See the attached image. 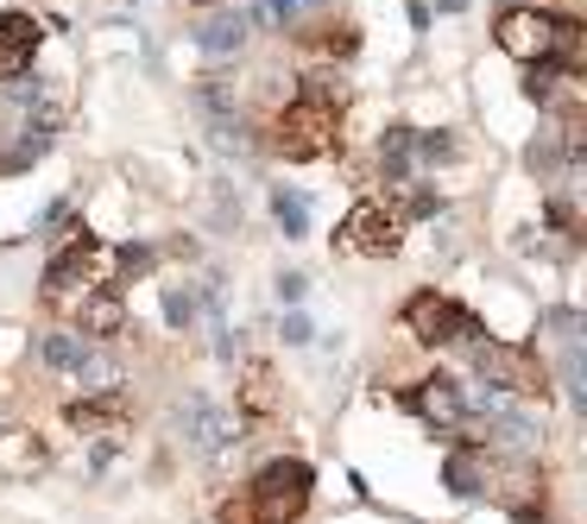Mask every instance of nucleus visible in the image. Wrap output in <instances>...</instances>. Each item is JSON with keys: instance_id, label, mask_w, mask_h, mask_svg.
Masks as SVG:
<instances>
[{"instance_id": "obj_1", "label": "nucleus", "mask_w": 587, "mask_h": 524, "mask_svg": "<svg viewBox=\"0 0 587 524\" xmlns=\"http://www.w3.org/2000/svg\"><path fill=\"white\" fill-rule=\"evenodd\" d=\"M499 45H506L518 64H543V57H556V64H575L582 25L568 20V13H537V7H511L506 20H499Z\"/></svg>"}, {"instance_id": "obj_2", "label": "nucleus", "mask_w": 587, "mask_h": 524, "mask_svg": "<svg viewBox=\"0 0 587 524\" xmlns=\"http://www.w3.org/2000/svg\"><path fill=\"white\" fill-rule=\"evenodd\" d=\"M108 266H114V253L102 247V241H89V234H77L70 247L52 259V272H45V310H57V316H70L95 285H108Z\"/></svg>"}, {"instance_id": "obj_3", "label": "nucleus", "mask_w": 587, "mask_h": 524, "mask_svg": "<svg viewBox=\"0 0 587 524\" xmlns=\"http://www.w3.org/2000/svg\"><path fill=\"white\" fill-rule=\"evenodd\" d=\"M309 487H316L309 461H266L247 487V512L253 524H297L309 512Z\"/></svg>"}, {"instance_id": "obj_4", "label": "nucleus", "mask_w": 587, "mask_h": 524, "mask_svg": "<svg viewBox=\"0 0 587 524\" xmlns=\"http://www.w3.org/2000/svg\"><path fill=\"white\" fill-rule=\"evenodd\" d=\"M335 114H341V101L297 96V101H291V108L279 114V133H272V146H279L284 158H297V165H309V158H329V152L341 146V126H335Z\"/></svg>"}, {"instance_id": "obj_5", "label": "nucleus", "mask_w": 587, "mask_h": 524, "mask_svg": "<svg viewBox=\"0 0 587 524\" xmlns=\"http://www.w3.org/2000/svg\"><path fill=\"white\" fill-rule=\"evenodd\" d=\"M405 328L424 348H455V342H474V335H481L474 310H461L455 298H436V291H417V298L405 303Z\"/></svg>"}, {"instance_id": "obj_6", "label": "nucleus", "mask_w": 587, "mask_h": 524, "mask_svg": "<svg viewBox=\"0 0 587 524\" xmlns=\"http://www.w3.org/2000/svg\"><path fill=\"white\" fill-rule=\"evenodd\" d=\"M474 348V360H481V374L499 386V392H524V399H543L550 392V379H543V360L537 354H524V348H506V342H467Z\"/></svg>"}, {"instance_id": "obj_7", "label": "nucleus", "mask_w": 587, "mask_h": 524, "mask_svg": "<svg viewBox=\"0 0 587 524\" xmlns=\"http://www.w3.org/2000/svg\"><path fill=\"white\" fill-rule=\"evenodd\" d=\"M398 241H405V222H398L385 202H354V209H348V222H341V247L366 253V259L398 253Z\"/></svg>"}, {"instance_id": "obj_8", "label": "nucleus", "mask_w": 587, "mask_h": 524, "mask_svg": "<svg viewBox=\"0 0 587 524\" xmlns=\"http://www.w3.org/2000/svg\"><path fill=\"white\" fill-rule=\"evenodd\" d=\"M178 430L196 443V449H228L234 436H240V417L234 411H222V404H208V399H183L178 404Z\"/></svg>"}, {"instance_id": "obj_9", "label": "nucleus", "mask_w": 587, "mask_h": 524, "mask_svg": "<svg viewBox=\"0 0 587 524\" xmlns=\"http://www.w3.org/2000/svg\"><path fill=\"white\" fill-rule=\"evenodd\" d=\"M405 404L424 417V424H436V430H461V424H467V399H461L455 379H442V374L424 379V386H410Z\"/></svg>"}, {"instance_id": "obj_10", "label": "nucleus", "mask_w": 587, "mask_h": 524, "mask_svg": "<svg viewBox=\"0 0 587 524\" xmlns=\"http://www.w3.org/2000/svg\"><path fill=\"white\" fill-rule=\"evenodd\" d=\"M70 323H77L82 342H114V335L127 328V303H121V291H114V285H95V291L70 310Z\"/></svg>"}, {"instance_id": "obj_11", "label": "nucleus", "mask_w": 587, "mask_h": 524, "mask_svg": "<svg viewBox=\"0 0 587 524\" xmlns=\"http://www.w3.org/2000/svg\"><path fill=\"white\" fill-rule=\"evenodd\" d=\"M38 57V20L32 13H0V82H20Z\"/></svg>"}, {"instance_id": "obj_12", "label": "nucleus", "mask_w": 587, "mask_h": 524, "mask_svg": "<svg viewBox=\"0 0 587 524\" xmlns=\"http://www.w3.org/2000/svg\"><path fill=\"white\" fill-rule=\"evenodd\" d=\"M442 475H449V493L474 500V493H486V480H493V455H486V449H455Z\"/></svg>"}, {"instance_id": "obj_13", "label": "nucleus", "mask_w": 587, "mask_h": 524, "mask_svg": "<svg viewBox=\"0 0 587 524\" xmlns=\"http://www.w3.org/2000/svg\"><path fill=\"white\" fill-rule=\"evenodd\" d=\"M82 354H89V342H82L77 328H52V335L38 342V360H45L52 374H77V367H82Z\"/></svg>"}, {"instance_id": "obj_14", "label": "nucleus", "mask_w": 587, "mask_h": 524, "mask_svg": "<svg viewBox=\"0 0 587 524\" xmlns=\"http://www.w3.org/2000/svg\"><path fill=\"white\" fill-rule=\"evenodd\" d=\"M121 417H127V399H121V386H114V392H102V399L70 404V424H77V430H102V424H121Z\"/></svg>"}, {"instance_id": "obj_15", "label": "nucleus", "mask_w": 587, "mask_h": 524, "mask_svg": "<svg viewBox=\"0 0 587 524\" xmlns=\"http://www.w3.org/2000/svg\"><path fill=\"white\" fill-rule=\"evenodd\" d=\"M410 152H417V133H410V126H385V140H380L385 183H392V177H410Z\"/></svg>"}, {"instance_id": "obj_16", "label": "nucleus", "mask_w": 587, "mask_h": 524, "mask_svg": "<svg viewBox=\"0 0 587 524\" xmlns=\"http://www.w3.org/2000/svg\"><path fill=\"white\" fill-rule=\"evenodd\" d=\"M196 45L208 51V57H234V51L247 45V20L234 13V20H208L203 32H196Z\"/></svg>"}, {"instance_id": "obj_17", "label": "nucleus", "mask_w": 587, "mask_h": 524, "mask_svg": "<svg viewBox=\"0 0 587 524\" xmlns=\"http://www.w3.org/2000/svg\"><path fill=\"white\" fill-rule=\"evenodd\" d=\"M272 411V367H247V392H240V424H259Z\"/></svg>"}, {"instance_id": "obj_18", "label": "nucleus", "mask_w": 587, "mask_h": 524, "mask_svg": "<svg viewBox=\"0 0 587 524\" xmlns=\"http://www.w3.org/2000/svg\"><path fill=\"white\" fill-rule=\"evenodd\" d=\"M0 468H7V475H32V468H45V449H38L32 436H7V430H0Z\"/></svg>"}, {"instance_id": "obj_19", "label": "nucleus", "mask_w": 587, "mask_h": 524, "mask_svg": "<svg viewBox=\"0 0 587 524\" xmlns=\"http://www.w3.org/2000/svg\"><path fill=\"white\" fill-rule=\"evenodd\" d=\"M272 215H279V227L291 234V241H297V234H309V202L297 197V190H279V197H272Z\"/></svg>"}, {"instance_id": "obj_20", "label": "nucleus", "mask_w": 587, "mask_h": 524, "mask_svg": "<svg viewBox=\"0 0 587 524\" xmlns=\"http://www.w3.org/2000/svg\"><path fill=\"white\" fill-rule=\"evenodd\" d=\"M165 316H171V328H190L196 323V298L190 291H165Z\"/></svg>"}, {"instance_id": "obj_21", "label": "nucleus", "mask_w": 587, "mask_h": 524, "mask_svg": "<svg viewBox=\"0 0 587 524\" xmlns=\"http://www.w3.org/2000/svg\"><path fill=\"white\" fill-rule=\"evenodd\" d=\"M38 152H45V140H32V133H26L20 146H13V152H7V158H0V171H20V165H32Z\"/></svg>"}, {"instance_id": "obj_22", "label": "nucleus", "mask_w": 587, "mask_h": 524, "mask_svg": "<svg viewBox=\"0 0 587 524\" xmlns=\"http://www.w3.org/2000/svg\"><path fill=\"white\" fill-rule=\"evenodd\" d=\"M215 146H222V152H247V126H240V121H215Z\"/></svg>"}, {"instance_id": "obj_23", "label": "nucleus", "mask_w": 587, "mask_h": 524, "mask_svg": "<svg viewBox=\"0 0 587 524\" xmlns=\"http://www.w3.org/2000/svg\"><path fill=\"white\" fill-rule=\"evenodd\" d=\"M417 152H424V158H449V152H455V140H449V133H424V140H417Z\"/></svg>"}, {"instance_id": "obj_24", "label": "nucleus", "mask_w": 587, "mask_h": 524, "mask_svg": "<svg viewBox=\"0 0 587 524\" xmlns=\"http://www.w3.org/2000/svg\"><path fill=\"white\" fill-rule=\"evenodd\" d=\"M309 335H316V323H309V316H297V310H291V316H284V342H309Z\"/></svg>"}, {"instance_id": "obj_25", "label": "nucleus", "mask_w": 587, "mask_h": 524, "mask_svg": "<svg viewBox=\"0 0 587 524\" xmlns=\"http://www.w3.org/2000/svg\"><path fill=\"white\" fill-rule=\"evenodd\" d=\"M146 266H153V253H146V247H127V253H121V272H146Z\"/></svg>"}, {"instance_id": "obj_26", "label": "nucleus", "mask_w": 587, "mask_h": 524, "mask_svg": "<svg viewBox=\"0 0 587 524\" xmlns=\"http://www.w3.org/2000/svg\"><path fill=\"white\" fill-rule=\"evenodd\" d=\"M304 285H309L304 272H284V278H279V298H284V303H297V298H304Z\"/></svg>"}, {"instance_id": "obj_27", "label": "nucleus", "mask_w": 587, "mask_h": 524, "mask_svg": "<svg viewBox=\"0 0 587 524\" xmlns=\"http://www.w3.org/2000/svg\"><path fill=\"white\" fill-rule=\"evenodd\" d=\"M266 13H272V20H284V25H291V20H297V13H304V0H266Z\"/></svg>"}]
</instances>
